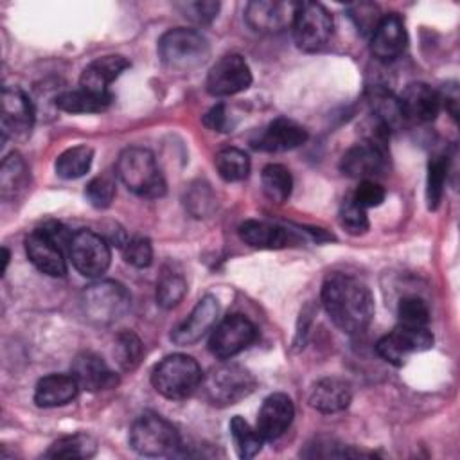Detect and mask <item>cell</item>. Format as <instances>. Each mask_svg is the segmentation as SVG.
I'll use <instances>...</instances> for the list:
<instances>
[{"instance_id": "cell-1", "label": "cell", "mask_w": 460, "mask_h": 460, "mask_svg": "<svg viewBox=\"0 0 460 460\" xmlns=\"http://www.w3.org/2000/svg\"><path fill=\"white\" fill-rule=\"evenodd\" d=\"M322 304L332 323L349 334L367 329L374 316V298L367 284L343 273L323 280Z\"/></svg>"}, {"instance_id": "cell-2", "label": "cell", "mask_w": 460, "mask_h": 460, "mask_svg": "<svg viewBox=\"0 0 460 460\" xmlns=\"http://www.w3.org/2000/svg\"><path fill=\"white\" fill-rule=\"evenodd\" d=\"M119 180L142 198H162L165 194V180L158 169L155 155L147 147L131 146L126 147L115 165Z\"/></svg>"}, {"instance_id": "cell-3", "label": "cell", "mask_w": 460, "mask_h": 460, "mask_svg": "<svg viewBox=\"0 0 460 460\" xmlns=\"http://www.w3.org/2000/svg\"><path fill=\"white\" fill-rule=\"evenodd\" d=\"M203 372L198 361L187 354L164 358L151 372L153 388L165 399L181 401L190 397L201 385Z\"/></svg>"}, {"instance_id": "cell-4", "label": "cell", "mask_w": 460, "mask_h": 460, "mask_svg": "<svg viewBox=\"0 0 460 460\" xmlns=\"http://www.w3.org/2000/svg\"><path fill=\"white\" fill-rule=\"evenodd\" d=\"M210 45L207 38L185 27L169 29L158 40V56L162 63L171 70H192L207 61Z\"/></svg>"}, {"instance_id": "cell-5", "label": "cell", "mask_w": 460, "mask_h": 460, "mask_svg": "<svg viewBox=\"0 0 460 460\" xmlns=\"http://www.w3.org/2000/svg\"><path fill=\"white\" fill-rule=\"evenodd\" d=\"M257 386L253 374L237 363L212 368L199 385L203 397L214 406H232L248 397Z\"/></svg>"}, {"instance_id": "cell-6", "label": "cell", "mask_w": 460, "mask_h": 460, "mask_svg": "<svg viewBox=\"0 0 460 460\" xmlns=\"http://www.w3.org/2000/svg\"><path fill=\"white\" fill-rule=\"evenodd\" d=\"M129 446L142 456H171L181 446L180 433L158 413H142L129 429Z\"/></svg>"}, {"instance_id": "cell-7", "label": "cell", "mask_w": 460, "mask_h": 460, "mask_svg": "<svg viewBox=\"0 0 460 460\" xmlns=\"http://www.w3.org/2000/svg\"><path fill=\"white\" fill-rule=\"evenodd\" d=\"M86 318L95 325H110L120 320L131 307L129 291L115 280H97L81 295Z\"/></svg>"}, {"instance_id": "cell-8", "label": "cell", "mask_w": 460, "mask_h": 460, "mask_svg": "<svg viewBox=\"0 0 460 460\" xmlns=\"http://www.w3.org/2000/svg\"><path fill=\"white\" fill-rule=\"evenodd\" d=\"M332 16L318 2H298L293 18V38L300 50L316 52L327 45L332 34Z\"/></svg>"}, {"instance_id": "cell-9", "label": "cell", "mask_w": 460, "mask_h": 460, "mask_svg": "<svg viewBox=\"0 0 460 460\" xmlns=\"http://www.w3.org/2000/svg\"><path fill=\"white\" fill-rule=\"evenodd\" d=\"M68 257L72 266L88 279H97L110 268L111 252L108 241L93 230L74 232L68 244Z\"/></svg>"}, {"instance_id": "cell-10", "label": "cell", "mask_w": 460, "mask_h": 460, "mask_svg": "<svg viewBox=\"0 0 460 460\" xmlns=\"http://www.w3.org/2000/svg\"><path fill=\"white\" fill-rule=\"evenodd\" d=\"M433 347V334L428 327H406L397 325L388 334L377 340L376 352L386 363L402 367L406 359L415 352H424Z\"/></svg>"}, {"instance_id": "cell-11", "label": "cell", "mask_w": 460, "mask_h": 460, "mask_svg": "<svg viewBox=\"0 0 460 460\" xmlns=\"http://www.w3.org/2000/svg\"><path fill=\"white\" fill-rule=\"evenodd\" d=\"M257 340V327L241 314L221 320L210 334L208 350L217 359H230L248 349Z\"/></svg>"}, {"instance_id": "cell-12", "label": "cell", "mask_w": 460, "mask_h": 460, "mask_svg": "<svg viewBox=\"0 0 460 460\" xmlns=\"http://www.w3.org/2000/svg\"><path fill=\"white\" fill-rule=\"evenodd\" d=\"M252 84V70L241 54L221 56L207 74V92L214 97H228L244 92Z\"/></svg>"}, {"instance_id": "cell-13", "label": "cell", "mask_w": 460, "mask_h": 460, "mask_svg": "<svg viewBox=\"0 0 460 460\" xmlns=\"http://www.w3.org/2000/svg\"><path fill=\"white\" fill-rule=\"evenodd\" d=\"M340 169L345 176L354 180H374L386 169V149L377 140H365L349 147L341 160Z\"/></svg>"}, {"instance_id": "cell-14", "label": "cell", "mask_w": 460, "mask_h": 460, "mask_svg": "<svg viewBox=\"0 0 460 460\" xmlns=\"http://www.w3.org/2000/svg\"><path fill=\"white\" fill-rule=\"evenodd\" d=\"M298 2L284 0H253L246 4V23L262 34H277L293 25Z\"/></svg>"}, {"instance_id": "cell-15", "label": "cell", "mask_w": 460, "mask_h": 460, "mask_svg": "<svg viewBox=\"0 0 460 460\" xmlns=\"http://www.w3.org/2000/svg\"><path fill=\"white\" fill-rule=\"evenodd\" d=\"M219 316V302L214 295H205L198 300V304L192 307L189 316L172 329L171 340L180 345H194L199 341L217 322Z\"/></svg>"}, {"instance_id": "cell-16", "label": "cell", "mask_w": 460, "mask_h": 460, "mask_svg": "<svg viewBox=\"0 0 460 460\" xmlns=\"http://www.w3.org/2000/svg\"><path fill=\"white\" fill-rule=\"evenodd\" d=\"M397 102L402 120H410L415 124H426L435 120L442 108L438 92L420 81L406 84L402 93L397 97Z\"/></svg>"}, {"instance_id": "cell-17", "label": "cell", "mask_w": 460, "mask_h": 460, "mask_svg": "<svg viewBox=\"0 0 460 460\" xmlns=\"http://www.w3.org/2000/svg\"><path fill=\"white\" fill-rule=\"evenodd\" d=\"M408 45L404 20L397 13L383 14L374 32L370 34V52L379 61L397 59Z\"/></svg>"}, {"instance_id": "cell-18", "label": "cell", "mask_w": 460, "mask_h": 460, "mask_svg": "<svg viewBox=\"0 0 460 460\" xmlns=\"http://www.w3.org/2000/svg\"><path fill=\"white\" fill-rule=\"evenodd\" d=\"M34 126V106L27 93L16 86H5L2 92V135L23 137Z\"/></svg>"}, {"instance_id": "cell-19", "label": "cell", "mask_w": 460, "mask_h": 460, "mask_svg": "<svg viewBox=\"0 0 460 460\" xmlns=\"http://www.w3.org/2000/svg\"><path fill=\"white\" fill-rule=\"evenodd\" d=\"M293 417H295V406L289 395L282 392L270 394L259 408L255 429L264 440H277L288 431V428L293 422Z\"/></svg>"}, {"instance_id": "cell-20", "label": "cell", "mask_w": 460, "mask_h": 460, "mask_svg": "<svg viewBox=\"0 0 460 460\" xmlns=\"http://www.w3.org/2000/svg\"><path fill=\"white\" fill-rule=\"evenodd\" d=\"M25 253L32 266L49 277H65L66 262L63 246H59L41 228H36L25 237Z\"/></svg>"}, {"instance_id": "cell-21", "label": "cell", "mask_w": 460, "mask_h": 460, "mask_svg": "<svg viewBox=\"0 0 460 460\" xmlns=\"http://www.w3.org/2000/svg\"><path fill=\"white\" fill-rule=\"evenodd\" d=\"M307 140V129L286 117L271 120L257 138L252 140V146L266 153H282L295 147H300Z\"/></svg>"}, {"instance_id": "cell-22", "label": "cell", "mask_w": 460, "mask_h": 460, "mask_svg": "<svg viewBox=\"0 0 460 460\" xmlns=\"http://www.w3.org/2000/svg\"><path fill=\"white\" fill-rule=\"evenodd\" d=\"M72 376L81 390L101 392L119 385V376L95 352H81L72 361Z\"/></svg>"}, {"instance_id": "cell-23", "label": "cell", "mask_w": 460, "mask_h": 460, "mask_svg": "<svg viewBox=\"0 0 460 460\" xmlns=\"http://www.w3.org/2000/svg\"><path fill=\"white\" fill-rule=\"evenodd\" d=\"M352 401V386L349 381L329 376L318 379L309 394V404L322 413H338Z\"/></svg>"}, {"instance_id": "cell-24", "label": "cell", "mask_w": 460, "mask_h": 460, "mask_svg": "<svg viewBox=\"0 0 460 460\" xmlns=\"http://www.w3.org/2000/svg\"><path fill=\"white\" fill-rule=\"evenodd\" d=\"M129 66V61L120 54H110L93 59L90 65L84 66L79 77V86L106 93L108 86Z\"/></svg>"}, {"instance_id": "cell-25", "label": "cell", "mask_w": 460, "mask_h": 460, "mask_svg": "<svg viewBox=\"0 0 460 460\" xmlns=\"http://www.w3.org/2000/svg\"><path fill=\"white\" fill-rule=\"evenodd\" d=\"M79 385L72 374H49L34 386V402L40 408L65 406L75 399Z\"/></svg>"}, {"instance_id": "cell-26", "label": "cell", "mask_w": 460, "mask_h": 460, "mask_svg": "<svg viewBox=\"0 0 460 460\" xmlns=\"http://www.w3.org/2000/svg\"><path fill=\"white\" fill-rule=\"evenodd\" d=\"M239 237L248 246L259 250H277L289 243V232L286 228L257 219L243 221L239 225Z\"/></svg>"}, {"instance_id": "cell-27", "label": "cell", "mask_w": 460, "mask_h": 460, "mask_svg": "<svg viewBox=\"0 0 460 460\" xmlns=\"http://www.w3.org/2000/svg\"><path fill=\"white\" fill-rule=\"evenodd\" d=\"M111 101H113V95L110 92L101 93L86 88H77V90H66L59 93L54 99V104L58 110L66 113H101L108 110Z\"/></svg>"}, {"instance_id": "cell-28", "label": "cell", "mask_w": 460, "mask_h": 460, "mask_svg": "<svg viewBox=\"0 0 460 460\" xmlns=\"http://www.w3.org/2000/svg\"><path fill=\"white\" fill-rule=\"evenodd\" d=\"M29 167L16 151L9 153L0 165V194L4 199L20 196L29 185Z\"/></svg>"}, {"instance_id": "cell-29", "label": "cell", "mask_w": 460, "mask_h": 460, "mask_svg": "<svg viewBox=\"0 0 460 460\" xmlns=\"http://www.w3.org/2000/svg\"><path fill=\"white\" fill-rule=\"evenodd\" d=\"M93 162V149L86 144H79L65 149L54 164L56 174L63 180H75L86 174Z\"/></svg>"}, {"instance_id": "cell-30", "label": "cell", "mask_w": 460, "mask_h": 460, "mask_svg": "<svg viewBox=\"0 0 460 460\" xmlns=\"http://www.w3.org/2000/svg\"><path fill=\"white\" fill-rule=\"evenodd\" d=\"M97 453V440L88 433H74L58 438L45 453L47 458H92Z\"/></svg>"}, {"instance_id": "cell-31", "label": "cell", "mask_w": 460, "mask_h": 460, "mask_svg": "<svg viewBox=\"0 0 460 460\" xmlns=\"http://www.w3.org/2000/svg\"><path fill=\"white\" fill-rule=\"evenodd\" d=\"M261 185L264 196L273 203H284L291 196L293 178L282 164H268L261 172Z\"/></svg>"}, {"instance_id": "cell-32", "label": "cell", "mask_w": 460, "mask_h": 460, "mask_svg": "<svg viewBox=\"0 0 460 460\" xmlns=\"http://www.w3.org/2000/svg\"><path fill=\"white\" fill-rule=\"evenodd\" d=\"M230 437L239 458H253L261 449L264 438L255 428H252L241 415L232 417L230 420Z\"/></svg>"}, {"instance_id": "cell-33", "label": "cell", "mask_w": 460, "mask_h": 460, "mask_svg": "<svg viewBox=\"0 0 460 460\" xmlns=\"http://www.w3.org/2000/svg\"><path fill=\"white\" fill-rule=\"evenodd\" d=\"M185 293H187L185 277L172 268H164L156 282V304L164 309H172L183 300Z\"/></svg>"}, {"instance_id": "cell-34", "label": "cell", "mask_w": 460, "mask_h": 460, "mask_svg": "<svg viewBox=\"0 0 460 460\" xmlns=\"http://www.w3.org/2000/svg\"><path fill=\"white\" fill-rule=\"evenodd\" d=\"M214 165L225 181H241L250 174V158L237 147L221 149L214 158Z\"/></svg>"}, {"instance_id": "cell-35", "label": "cell", "mask_w": 460, "mask_h": 460, "mask_svg": "<svg viewBox=\"0 0 460 460\" xmlns=\"http://www.w3.org/2000/svg\"><path fill=\"white\" fill-rule=\"evenodd\" d=\"M113 358L122 370L126 372L135 370L144 358L142 340L133 331L119 332L113 345Z\"/></svg>"}, {"instance_id": "cell-36", "label": "cell", "mask_w": 460, "mask_h": 460, "mask_svg": "<svg viewBox=\"0 0 460 460\" xmlns=\"http://www.w3.org/2000/svg\"><path fill=\"white\" fill-rule=\"evenodd\" d=\"M449 160L444 155H437L428 162V178H426V201L428 208L435 210L444 196V187L447 181Z\"/></svg>"}, {"instance_id": "cell-37", "label": "cell", "mask_w": 460, "mask_h": 460, "mask_svg": "<svg viewBox=\"0 0 460 460\" xmlns=\"http://www.w3.org/2000/svg\"><path fill=\"white\" fill-rule=\"evenodd\" d=\"M338 221L341 225V228L350 234V235H361L368 230L370 223H368V216H367V208H363L361 205H358L352 196H347L340 207L338 212Z\"/></svg>"}, {"instance_id": "cell-38", "label": "cell", "mask_w": 460, "mask_h": 460, "mask_svg": "<svg viewBox=\"0 0 460 460\" xmlns=\"http://www.w3.org/2000/svg\"><path fill=\"white\" fill-rule=\"evenodd\" d=\"M397 318H399V325L426 327L429 322L428 304L420 296H415V295L404 296L399 300Z\"/></svg>"}, {"instance_id": "cell-39", "label": "cell", "mask_w": 460, "mask_h": 460, "mask_svg": "<svg viewBox=\"0 0 460 460\" xmlns=\"http://www.w3.org/2000/svg\"><path fill=\"white\" fill-rule=\"evenodd\" d=\"M84 196L88 203L99 210H104L111 205L115 198V181L110 176H95L86 183Z\"/></svg>"}, {"instance_id": "cell-40", "label": "cell", "mask_w": 460, "mask_h": 460, "mask_svg": "<svg viewBox=\"0 0 460 460\" xmlns=\"http://www.w3.org/2000/svg\"><path fill=\"white\" fill-rule=\"evenodd\" d=\"M124 261L135 268H147L153 262V244L144 235H135L120 248Z\"/></svg>"}, {"instance_id": "cell-41", "label": "cell", "mask_w": 460, "mask_h": 460, "mask_svg": "<svg viewBox=\"0 0 460 460\" xmlns=\"http://www.w3.org/2000/svg\"><path fill=\"white\" fill-rule=\"evenodd\" d=\"M350 20L354 22V25L358 27V31H361L363 34H372L376 25L381 20V13L379 7L376 4L370 2H359V4H350L347 7Z\"/></svg>"}, {"instance_id": "cell-42", "label": "cell", "mask_w": 460, "mask_h": 460, "mask_svg": "<svg viewBox=\"0 0 460 460\" xmlns=\"http://www.w3.org/2000/svg\"><path fill=\"white\" fill-rule=\"evenodd\" d=\"M350 196L363 208H374V207H379L385 201L386 190L376 180H361L359 185L356 187V190Z\"/></svg>"}, {"instance_id": "cell-43", "label": "cell", "mask_w": 460, "mask_h": 460, "mask_svg": "<svg viewBox=\"0 0 460 460\" xmlns=\"http://www.w3.org/2000/svg\"><path fill=\"white\" fill-rule=\"evenodd\" d=\"M180 9H181L183 16L189 18L190 22H194L198 25H205V23H210L217 16L219 2H214V0L185 2V4H180Z\"/></svg>"}, {"instance_id": "cell-44", "label": "cell", "mask_w": 460, "mask_h": 460, "mask_svg": "<svg viewBox=\"0 0 460 460\" xmlns=\"http://www.w3.org/2000/svg\"><path fill=\"white\" fill-rule=\"evenodd\" d=\"M185 207L196 217H205L214 207V196H212V190L208 189V185H205V183L194 185L189 190V194L185 196Z\"/></svg>"}, {"instance_id": "cell-45", "label": "cell", "mask_w": 460, "mask_h": 460, "mask_svg": "<svg viewBox=\"0 0 460 460\" xmlns=\"http://www.w3.org/2000/svg\"><path fill=\"white\" fill-rule=\"evenodd\" d=\"M203 124L214 131H219V133H226V131H232L234 124H232V119L228 115V110L225 104H216L212 106L205 117H203Z\"/></svg>"}, {"instance_id": "cell-46", "label": "cell", "mask_w": 460, "mask_h": 460, "mask_svg": "<svg viewBox=\"0 0 460 460\" xmlns=\"http://www.w3.org/2000/svg\"><path fill=\"white\" fill-rule=\"evenodd\" d=\"M438 97H440V106H444L447 110V113L451 115V119L456 120V117H458V86H456V83L444 84Z\"/></svg>"}, {"instance_id": "cell-47", "label": "cell", "mask_w": 460, "mask_h": 460, "mask_svg": "<svg viewBox=\"0 0 460 460\" xmlns=\"http://www.w3.org/2000/svg\"><path fill=\"white\" fill-rule=\"evenodd\" d=\"M7 264H9V250L2 248V273H5Z\"/></svg>"}]
</instances>
